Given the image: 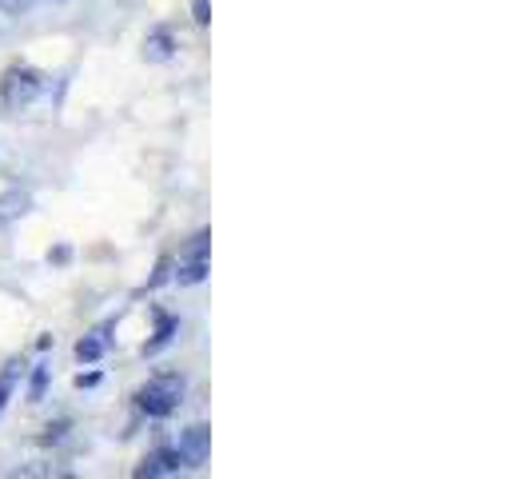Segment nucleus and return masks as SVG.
I'll return each instance as SVG.
<instances>
[{
	"instance_id": "f257e3e1",
	"label": "nucleus",
	"mask_w": 530,
	"mask_h": 479,
	"mask_svg": "<svg viewBox=\"0 0 530 479\" xmlns=\"http://www.w3.org/2000/svg\"><path fill=\"white\" fill-rule=\"evenodd\" d=\"M180 400H184V380H180V376H156V380H148V384L140 388V396H136L140 412L152 416V420L172 416V412L180 408Z\"/></svg>"
},
{
	"instance_id": "f03ea898",
	"label": "nucleus",
	"mask_w": 530,
	"mask_h": 479,
	"mask_svg": "<svg viewBox=\"0 0 530 479\" xmlns=\"http://www.w3.org/2000/svg\"><path fill=\"white\" fill-rule=\"evenodd\" d=\"M40 88H44V80L32 68H8L0 76V100L4 104H28V100L40 96Z\"/></svg>"
},
{
	"instance_id": "7ed1b4c3",
	"label": "nucleus",
	"mask_w": 530,
	"mask_h": 479,
	"mask_svg": "<svg viewBox=\"0 0 530 479\" xmlns=\"http://www.w3.org/2000/svg\"><path fill=\"white\" fill-rule=\"evenodd\" d=\"M176 452L184 456V464H188V468H200V464L208 460V452H212V432H208L204 424H196V428H188Z\"/></svg>"
},
{
	"instance_id": "20e7f679",
	"label": "nucleus",
	"mask_w": 530,
	"mask_h": 479,
	"mask_svg": "<svg viewBox=\"0 0 530 479\" xmlns=\"http://www.w3.org/2000/svg\"><path fill=\"white\" fill-rule=\"evenodd\" d=\"M180 468H188L180 452H152V456L136 468V476H176Z\"/></svg>"
},
{
	"instance_id": "39448f33",
	"label": "nucleus",
	"mask_w": 530,
	"mask_h": 479,
	"mask_svg": "<svg viewBox=\"0 0 530 479\" xmlns=\"http://www.w3.org/2000/svg\"><path fill=\"white\" fill-rule=\"evenodd\" d=\"M204 268H208V260H204V244H200V248L180 264L176 280H180V284H200V280H204Z\"/></svg>"
},
{
	"instance_id": "423d86ee",
	"label": "nucleus",
	"mask_w": 530,
	"mask_h": 479,
	"mask_svg": "<svg viewBox=\"0 0 530 479\" xmlns=\"http://www.w3.org/2000/svg\"><path fill=\"white\" fill-rule=\"evenodd\" d=\"M100 352H104V336H100V332L76 344V360H80V364H92V360H100Z\"/></svg>"
},
{
	"instance_id": "0eeeda50",
	"label": "nucleus",
	"mask_w": 530,
	"mask_h": 479,
	"mask_svg": "<svg viewBox=\"0 0 530 479\" xmlns=\"http://www.w3.org/2000/svg\"><path fill=\"white\" fill-rule=\"evenodd\" d=\"M32 4H36V0H0V12H4V16H28Z\"/></svg>"
},
{
	"instance_id": "6e6552de",
	"label": "nucleus",
	"mask_w": 530,
	"mask_h": 479,
	"mask_svg": "<svg viewBox=\"0 0 530 479\" xmlns=\"http://www.w3.org/2000/svg\"><path fill=\"white\" fill-rule=\"evenodd\" d=\"M168 44H172V40H168V36H164V32H156V36H152V40H148V44H144V48H148V52H152V56H156V60H164V56H168Z\"/></svg>"
},
{
	"instance_id": "1a4fd4ad",
	"label": "nucleus",
	"mask_w": 530,
	"mask_h": 479,
	"mask_svg": "<svg viewBox=\"0 0 530 479\" xmlns=\"http://www.w3.org/2000/svg\"><path fill=\"white\" fill-rule=\"evenodd\" d=\"M44 384H48V368H36L32 388H28V400H40V396H44Z\"/></svg>"
},
{
	"instance_id": "9d476101",
	"label": "nucleus",
	"mask_w": 530,
	"mask_h": 479,
	"mask_svg": "<svg viewBox=\"0 0 530 479\" xmlns=\"http://www.w3.org/2000/svg\"><path fill=\"white\" fill-rule=\"evenodd\" d=\"M196 20L208 24V0H196Z\"/></svg>"
},
{
	"instance_id": "9b49d317",
	"label": "nucleus",
	"mask_w": 530,
	"mask_h": 479,
	"mask_svg": "<svg viewBox=\"0 0 530 479\" xmlns=\"http://www.w3.org/2000/svg\"><path fill=\"white\" fill-rule=\"evenodd\" d=\"M48 4H68V0H48Z\"/></svg>"
}]
</instances>
